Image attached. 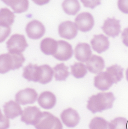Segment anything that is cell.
Instances as JSON below:
<instances>
[{"label": "cell", "mask_w": 128, "mask_h": 129, "mask_svg": "<svg viewBox=\"0 0 128 129\" xmlns=\"http://www.w3.org/2000/svg\"><path fill=\"white\" fill-rule=\"evenodd\" d=\"M118 8L122 12L128 14V1L120 0L118 2Z\"/></svg>", "instance_id": "29"}, {"label": "cell", "mask_w": 128, "mask_h": 129, "mask_svg": "<svg viewBox=\"0 0 128 129\" xmlns=\"http://www.w3.org/2000/svg\"><path fill=\"white\" fill-rule=\"evenodd\" d=\"M4 111L5 116L8 119H13L22 115V108L17 102L10 101L4 105Z\"/></svg>", "instance_id": "20"}, {"label": "cell", "mask_w": 128, "mask_h": 129, "mask_svg": "<svg viewBox=\"0 0 128 129\" xmlns=\"http://www.w3.org/2000/svg\"><path fill=\"white\" fill-rule=\"evenodd\" d=\"M43 74L42 66H38L36 64L29 63L23 70V77L29 81L39 82L41 81Z\"/></svg>", "instance_id": "8"}, {"label": "cell", "mask_w": 128, "mask_h": 129, "mask_svg": "<svg viewBox=\"0 0 128 129\" xmlns=\"http://www.w3.org/2000/svg\"><path fill=\"white\" fill-rule=\"evenodd\" d=\"M25 57L22 53L4 54L0 55V72L5 74L10 70L18 69L25 61Z\"/></svg>", "instance_id": "2"}, {"label": "cell", "mask_w": 128, "mask_h": 129, "mask_svg": "<svg viewBox=\"0 0 128 129\" xmlns=\"http://www.w3.org/2000/svg\"><path fill=\"white\" fill-rule=\"evenodd\" d=\"M113 83L111 78L106 71L98 74L94 78L95 87L102 91L108 90Z\"/></svg>", "instance_id": "16"}, {"label": "cell", "mask_w": 128, "mask_h": 129, "mask_svg": "<svg viewBox=\"0 0 128 129\" xmlns=\"http://www.w3.org/2000/svg\"><path fill=\"white\" fill-rule=\"evenodd\" d=\"M54 76L56 81H65L69 75L68 67L65 63H61L56 64L53 69Z\"/></svg>", "instance_id": "25"}, {"label": "cell", "mask_w": 128, "mask_h": 129, "mask_svg": "<svg viewBox=\"0 0 128 129\" xmlns=\"http://www.w3.org/2000/svg\"><path fill=\"white\" fill-rule=\"evenodd\" d=\"M92 49L98 54L106 51L109 46V42L108 38L103 34L94 36L91 40Z\"/></svg>", "instance_id": "17"}, {"label": "cell", "mask_w": 128, "mask_h": 129, "mask_svg": "<svg viewBox=\"0 0 128 129\" xmlns=\"http://www.w3.org/2000/svg\"><path fill=\"white\" fill-rule=\"evenodd\" d=\"M25 31L29 38L32 39H39L45 33V28L41 22L37 20H33L29 22L25 28Z\"/></svg>", "instance_id": "10"}, {"label": "cell", "mask_w": 128, "mask_h": 129, "mask_svg": "<svg viewBox=\"0 0 128 129\" xmlns=\"http://www.w3.org/2000/svg\"><path fill=\"white\" fill-rule=\"evenodd\" d=\"M81 1L83 4L84 6L91 8H94L97 6L101 4L100 1H85V0H81Z\"/></svg>", "instance_id": "30"}, {"label": "cell", "mask_w": 128, "mask_h": 129, "mask_svg": "<svg viewBox=\"0 0 128 129\" xmlns=\"http://www.w3.org/2000/svg\"><path fill=\"white\" fill-rule=\"evenodd\" d=\"M75 24L80 31H89L91 30L94 25V17L89 12H82L75 18Z\"/></svg>", "instance_id": "7"}, {"label": "cell", "mask_w": 128, "mask_h": 129, "mask_svg": "<svg viewBox=\"0 0 128 129\" xmlns=\"http://www.w3.org/2000/svg\"><path fill=\"white\" fill-rule=\"evenodd\" d=\"M106 72L109 75L114 83H117L123 77V69L117 64L107 67Z\"/></svg>", "instance_id": "23"}, {"label": "cell", "mask_w": 128, "mask_h": 129, "mask_svg": "<svg viewBox=\"0 0 128 129\" xmlns=\"http://www.w3.org/2000/svg\"><path fill=\"white\" fill-rule=\"evenodd\" d=\"M107 36L112 38L117 37L120 32V21L114 18H107L101 27Z\"/></svg>", "instance_id": "13"}, {"label": "cell", "mask_w": 128, "mask_h": 129, "mask_svg": "<svg viewBox=\"0 0 128 129\" xmlns=\"http://www.w3.org/2000/svg\"><path fill=\"white\" fill-rule=\"evenodd\" d=\"M73 54L72 46L64 40L57 41V48L53 56L59 61H67L70 59Z\"/></svg>", "instance_id": "9"}, {"label": "cell", "mask_w": 128, "mask_h": 129, "mask_svg": "<svg viewBox=\"0 0 128 129\" xmlns=\"http://www.w3.org/2000/svg\"><path fill=\"white\" fill-rule=\"evenodd\" d=\"M58 33L60 37L66 39H72L77 36L78 29L74 23L67 20L59 25Z\"/></svg>", "instance_id": "12"}, {"label": "cell", "mask_w": 128, "mask_h": 129, "mask_svg": "<svg viewBox=\"0 0 128 129\" xmlns=\"http://www.w3.org/2000/svg\"><path fill=\"white\" fill-rule=\"evenodd\" d=\"M48 1H39V2H37L36 1H34V2H35V3H36L37 4H39V5H40V4H41L40 3H41V5L44 4H46V3L48 2Z\"/></svg>", "instance_id": "33"}, {"label": "cell", "mask_w": 128, "mask_h": 129, "mask_svg": "<svg viewBox=\"0 0 128 129\" xmlns=\"http://www.w3.org/2000/svg\"><path fill=\"white\" fill-rule=\"evenodd\" d=\"M71 67L72 74L77 78H83L87 74L86 66L83 63L76 62Z\"/></svg>", "instance_id": "27"}, {"label": "cell", "mask_w": 128, "mask_h": 129, "mask_svg": "<svg viewBox=\"0 0 128 129\" xmlns=\"http://www.w3.org/2000/svg\"><path fill=\"white\" fill-rule=\"evenodd\" d=\"M37 102L40 106L43 109H50L56 105V97L53 93L45 91L40 94Z\"/></svg>", "instance_id": "19"}, {"label": "cell", "mask_w": 128, "mask_h": 129, "mask_svg": "<svg viewBox=\"0 0 128 129\" xmlns=\"http://www.w3.org/2000/svg\"><path fill=\"white\" fill-rule=\"evenodd\" d=\"M15 15L7 8L0 10V27H1V42H3L11 33V26L14 22Z\"/></svg>", "instance_id": "3"}, {"label": "cell", "mask_w": 128, "mask_h": 129, "mask_svg": "<svg viewBox=\"0 0 128 129\" xmlns=\"http://www.w3.org/2000/svg\"><path fill=\"white\" fill-rule=\"evenodd\" d=\"M114 100V95L112 92L98 93L90 97L87 108L94 114L102 112L112 108Z\"/></svg>", "instance_id": "1"}, {"label": "cell", "mask_w": 128, "mask_h": 129, "mask_svg": "<svg viewBox=\"0 0 128 129\" xmlns=\"http://www.w3.org/2000/svg\"><path fill=\"white\" fill-rule=\"evenodd\" d=\"M57 42L50 38L43 39L40 44V49L43 54L47 55H53L56 51Z\"/></svg>", "instance_id": "21"}, {"label": "cell", "mask_w": 128, "mask_h": 129, "mask_svg": "<svg viewBox=\"0 0 128 129\" xmlns=\"http://www.w3.org/2000/svg\"><path fill=\"white\" fill-rule=\"evenodd\" d=\"M62 8L68 15H75L80 9L79 2L76 0H66L62 3Z\"/></svg>", "instance_id": "24"}, {"label": "cell", "mask_w": 128, "mask_h": 129, "mask_svg": "<svg viewBox=\"0 0 128 129\" xmlns=\"http://www.w3.org/2000/svg\"><path fill=\"white\" fill-rule=\"evenodd\" d=\"M60 118L64 124L69 127L76 126L80 120L79 114L71 108L63 110L60 114Z\"/></svg>", "instance_id": "14"}, {"label": "cell", "mask_w": 128, "mask_h": 129, "mask_svg": "<svg viewBox=\"0 0 128 129\" xmlns=\"http://www.w3.org/2000/svg\"><path fill=\"white\" fill-rule=\"evenodd\" d=\"M113 129H127V120L123 117H118L112 120Z\"/></svg>", "instance_id": "28"}, {"label": "cell", "mask_w": 128, "mask_h": 129, "mask_svg": "<svg viewBox=\"0 0 128 129\" xmlns=\"http://www.w3.org/2000/svg\"><path fill=\"white\" fill-rule=\"evenodd\" d=\"M6 44L8 51L11 53H22L28 46L25 37L18 34L12 36Z\"/></svg>", "instance_id": "5"}, {"label": "cell", "mask_w": 128, "mask_h": 129, "mask_svg": "<svg viewBox=\"0 0 128 129\" xmlns=\"http://www.w3.org/2000/svg\"><path fill=\"white\" fill-rule=\"evenodd\" d=\"M75 57L81 62H86L92 56V51L90 46L85 43H79L74 49Z\"/></svg>", "instance_id": "18"}, {"label": "cell", "mask_w": 128, "mask_h": 129, "mask_svg": "<svg viewBox=\"0 0 128 129\" xmlns=\"http://www.w3.org/2000/svg\"><path fill=\"white\" fill-rule=\"evenodd\" d=\"M86 68L92 74H99L102 72L105 66L103 58L96 55H92L86 62Z\"/></svg>", "instance_id": "15"}, {"label": "cell", "mask_w": 128, "mask_h": 129, "mask_svg": "<svg viewBox=\"0 0 128 129\" xmlns=\"http://www.w3.org/2000/svg\"><path fill=\"white\" fill-rule=\"evenodd\" d=\"M126 80L128 81V69L126 71Z\"/></svg>", "instance_id": "34"}, {"label": "cell", "mask_w": 128, "mask_h": 129, "mask_svg": "<svg viewBox=\"0 0 128 129\" xmlns=\"http://www.w3.org/2000/svg\"><path fill=\"white\" fill-rule=\"evenodd\" d=\"M36 129H63L59 119L49 112H43L38 123L35 126Z\"/></svg>", "instance_id": "4"}, {"label": "cell", "mask_w": 128, "mask_h": 129, "mask_svg": "<svg viewBox=\"0 0 128 129\" xmlns=\"http://www.w3.org/2000/svg\"><path fill=\"white\" fill-rule=\"evenodd\" d=\"M122 41L124 44L128 47V28L124 29L121 33Z\"/></svg>", "instance_id": "32"}, {"label": "cell", "mask_w": 128, "mask_h": 129, "mask_svg": "<svg viewBox=\"0 0 128 129\" xmlns=\"http://www.w3.org/2000/svg\"><path fill=\"white\" fill-rule=\"evenodd\" d=\"M4 3L10 6L15 13H20L27 11L29 8V1L27 0H23V1H11V0H4Z\"/></svg>", "instance_id": "22"}, {"label": "cell", "mask_w": 128, "mask_h": 129, "mask_svg": "<svg viewBox=\"0 0 128 129\" xmlns=\"http://www.w3.org/2000/svg\"><path fill=\"white\" fill-rule=\"evenodd\" d=\"M37 98V93L33 88H26L19 90L16 95V101L18 104L26 105L33 104Z\"/></svg>", "instance_id": "11"}, {"label": "cell", "mask_w": 128, "mask_h": 129, "mask_svg": "<svg viewBox=\"0 0 128 129\" xmlns=\"http://www.w3.org/2000/svg\"><path fill=\"white\" fill-rule=\"evenodd\" d=\"M90 129H113L111 123L101 117L93 118L89 124Z\"/></svg>", "instance_id": "26"}, {"label": "cell", "mask_w": 128, "mask_h": 129, "mask_svg": "<svg viewBox=\"0 0 128 129\" xmlns=\"http://www.w3.org/2000/svg\"><path fill=\"white\" fill-rule=\"evenodd\" d=\"M42 113L36 106L27 107L23 111L20 120L27 125L35 126L38 123Z\"/></svg>", "instance_id": "6"}, {"label": "cell", "mask_w": 128, "mask_h": 129, "mask_svg": "<svg viewBox=\"0 0 128 129\" xmlns=\"http://www.w3.org/2000/svg\"><path fill=\"white\" fill-rule=\"evenodd\" d=\"M10 126V122L8 119L2 115L1 113V129H7Z\"/></svg>", "instance_id": "31"}]
</instances>
